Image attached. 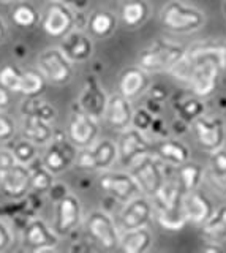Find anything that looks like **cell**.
Here are the masks:
<instances>
[{"label": "cell", "instance_id": "obj_45", "mask_svg": "<svg viewBox=\"0 0 226 253\" xmlns=\"http://www.w3.org/2000/svg\"><path fill=\"white\" fill-rule=\"evenodd\" d=\"M149 93H151V100L157 101V103L165 101L166 97H168L166 89H165L163 85H160V84H153V85L151 87V89H149Z\"/></svg>", "mask_w": 226, "mask_h": 253}, {"label": "cell", "instance_id": "obj_18", "mask_svg": "<svg viewBox=\"0 0 226 253\" xmlns=\"http://www.w3.org/2000/svg\"><path fill=\"white\" fill-rule=\"evenodd\" d=\"M60 51L64 52L68 60L73 63L87 62L93 54V42L82 29L70 30L65 37H62Z\"/></svg>", "mask_w": 226, "mask_h": 253}, {"label": "cell", "instance_id": "obj_10", "mask_svg": "<svg viewBox=\"0 0 226 253\" xmlns=\"http://www.w3.org/2000/svg\"><path fill=\"white\" fill-rule=\"evenodd\" d=\"M75 21L76 13L72 10V6L62 0H52L40 16L43 32L52 38L65 37L70 30L75 29Z\"/></svg>", "mask_w": 226, "mask_h": 253}, {"label": "cell", "instance_id": "obj_29", "mask_svg": "<svg viewBox=\"0 0 226 253\" xmlns=\"http://www.w3.org/2000/svg\"><path fill=\"white\" fill-rule=\"evenodd\" d=\"M117 27V18L111 11L98 10L93 11L87 19V29L92 37L108 38Z\"/></svg>", "mask_w": 226, "mask_h": 253}, {"label": "cell", "instance_id": "obj_6", "mask_svg": "<svg viewBox=\"0 0 226 253\" xmlns=\"http://www.w3.org/2000/svg\"><path fill=\"white\" fill-rule=\"evenodd\" d=\"M115 144H117V162L128 169L143 157L152 154V141L147 139L144 131L135 128V126L122 130Z\"/></svg>", "mask_w": 226, "mask_h": 253}, {"label": "cell", "instance_id": "obj_35", "mask_svg": "<svg viewBox=\"0 0 226 253\" xmlns=\"http://www.w3.org/2000/svg\"><path fill=\"white\" fill-rule=\"evenodd\" d=\"M46 85V79L43 78V75L40 71H22V81H21V87H19V93L24 95L27 98H34L38 97Z\"/></svg>", "mask_w": 226, "mask_h": 253}, {"label": "cell", "instance_id": "obj_43", "mask_svg": "<svg viewBox=\"0 0 226 253\" xmlns=\"http://www.w3.org/2000/svg\"><path fill=\"white\" fill-rule=\"evenodd\" d=\"M14 163H18V162L14 160L11 150L6 149V147L0 149V176H2V172H5L8 168H11Z\"/></svg>", "mask_w": 226, "mask_h": 253}, {"label": "cell", "instance_id": "obj_36", "mask_svg": "<svg viewBox=\"0 0 226 253\" xmlns=\"http://www.w3.org/2000/svg\"><path fill=\"white\" fill-rule=\"evenodd\" d=\"M37 149H38V146H35L34 142H30L24 136H21L19 139H11L10 150L13 152L14 160H16L18 163H22V165L32 163L38 157Z\"/></svg>", "mask_w": 226, "mask_h": 253}, {"label": "cell", "instance_id": "obj_8", "mask_svg": "<svg viewBox=\"0 0 226 253\" xmlns=\"http://www.w3.org/2000/svg\"><path fill=\"white\" fill-rule=\"evenodd\" d=\"M38 71L51 84L64 85L68 84L73 78V62L60 51V47H48L41 51L37 59Z\"/></svg>", "mask_w": 226, "mask_h": 253}, {"label": "cell", "instance_id": "obj_7", "mask_svg": "<svg viewBox=\"0 0 226 253\" xmlns=\"http://www.w3.org/2000/svg\"><path fill=\"white\" fill-rule=\"evenodd\" d=\"M128 171L136 179L139 188H141V193L149 198H153L158 193V190L166 179L165 163L153 154H147L146 157H143Z\"/></svg>", "mask_w": 226, "mask_h": 253}, {"label": "cell", "instance_id": "obj_37", "mask_svg": "<svg viewBox=\"0 0 226 253\" xmlns=\"http://www.w3.org/2000/svg\"><path fill=\"white\" fill-rule=\"evenodd\" d=\"M22 81V71L14 67V65H5L0 70V84H2L5 89H8L10 92L19 93V87Z\"/></svg>", "mask_w": 226, "mask_h": 253}, {"label": "cell", "instance_id": "obj_41", "mask_svg": "<svg viewBox=\"0 0 226 253\" xmlns=\"http://www.w3.org/2000/svg\"><path fill=\"white\" fill-rule=\"evenodd\" d=\"M16 134V126L10 116L0 111V141H11Z\"/></svg>", "mask_w": 226, "mask_h": 253}, {"label": "cell", "instance_id": "obj_24", "mask_svg": "<svg viewBox=\"0 0 226 253\" xmlns=\"http://www.w3.org/2000/svg\"><path fill=\"white\" fill-rule=\"evenodd\" d=\"M153 242L152 231L147 226L128 229V231L120 233L119 249L125 253H144L151 250Z\"/></svg>", "mask_w": 226, "mask_h": 253}, {"label": "cell", "instance_id": "obj_15", "mask_svg": "<svg viewBox=\"0 0 226 253\" xmlns=\"http://www.w3.org/2000/svg\"><path fill=\"white\" fill-rule=\"evenodd\" d=\"M98 119L89 116L87 113L77 106L72 113L68 122V130H67V136L68 139L73 142V144L81 149V147H89L98 138Z\"/></svg>", "mask_w": 226, "mask_h": 253}, {"label": "cell", "instance_id": "obj_46", "mask_svg": "<svg viewBox=\"0 0 226 253\" xmlns=\"http://www.w3.org/2000/svg\"><path fill=\"white\" fill-rule=\"evenodd\" d=\"M209 180L210 184L214 185V188L217 190L218 193H222L226 196V174L225 176H210L209 174Z\"/></svg>", "mask_w": 226, "mask_h": 253}, {"label": "cell", "instance_id": "obj_42", "mask_svg": "<svg viewBox=\"0 0 226 253\" xmlns=\"http://www.w3.org/2000/svg\"><path fill=\"white\" fill-rule=\"evenodd\" d=\"M13 229L11 226L0 218V252H6L13 245Z\"/></svg>", "mask_w": 226, "mask_h": 253}, {"label": "cell", "instance_id": "obj_5", "mask_svg": "<svg viewBox=\"0 0 226 253\" xmlns=\"http://www.w3.org/2000/svg\"><path fill=\"white\" fill-rule=\"evenodd\" d=\"M76 152L77 147L68 139L67 134L62 130H54L52 139L44 146L41 162L56 176L75 165Z\"/></svg>", "mask_w": 226, "mask_h": 253}, {"label": "cell", "instance_id": "obj_47", "mask_svg": "<svg viewBox=\"0 0 226 253\" xmlns=\"http://www.w3.org/2000/svg\"><path fill=\"white\" fill-rule=\"evenodd\" d=\"M10 103H11V92L0 84V111L8 108Z\"/></svg>", "mask_w": 226, "mask_h": 253}, {"label": "cell", "instance_id": "obj_19", "mask_svg": "<svg viewBox=\"0 0 226 253\" xmlns=\"http://www.w3.org/2000/svg\"><path fill=\"white\" fill-rule=\"evenodd\" d=\"M133 106H131V100L125 98L120 92L113 93L108 97L106 109H105V119L108 125L113 130L122 131L131 126L133 121Z\"/></svg>", "mask_w": 226, "mask_h": 253}, {"label": "cell", "instance_id": "obj_31", "mask_svg": "<svg viewBox=\"0 0 226 253\" xmlns=\"http://www.w3.org/2000/svg\"><path fill=\"white\" fill-rule=\"evenodd\" d=\"M174 109L181 121H184L187 125H191L198 117L204 116L206 105L201 100V97L194 95V97H187L174 105Z\"/></svg>", "mask_w": 226, "mask_h": 253}, {"label": "cell", "instance_id": "obj_21", "mask_svg": "<svg viewBox=\"0 0 226 253\" xmlns=\"http://www.w3.org/2000/svg\"><path fill=\"white\" fill-rule=\"evenodd\" d=\"M152 154L166 166H179L190 160V149L181 139L158 138L152 142Z\"/></svg>", "mask_w": 226, "mask_h": 253}, {"label": "cell", "instance_id": "obj_44", "mask_svg": "<svg viewBox=\"0 0 226 253\" xmlns=\"http://www.w3.org/2000/svg\"><path fill=\"white\" fill-rule=\"evenodd\" d=\"M67 193H68V187L64 185V184H60V182H54V184L51 185V188H49V192H48V195L52 198L54 203H56L57 200H60V198L64 195H67Z\"/></svg>", "mask_w": 226, "mask_h": 253}, {"label": "cell", "instance_id": "obj_2", "mask_svg": "<svg viewBox=\"0 0 226 253\" xmlns=\"http://www.w3.org/2000/svg\"><path fill=\"white\" fill-rule=\"evenodd\" d=\"M163 27L176 34H190L199 30L206 22V16L201 10L190 6L181 0H169L160 13Z\"/></svg>", "mask_w": 226, "mask_h": 253}, {"label": "cell", "instance_id": "obj_17", "mask_svg": "<svg viewBox=\"0 0 226 253\" xmlns=\"http://www.w3.org/2000/svg\"><path fill=\"white\" fill-rule=\"evenodd\" d=\"M108 95L95 76H87L82 85V92L77 98V106L89 116L100 119L105 116Z\"/></svg>", "mask_w": 226, "mask_h": 253}, {"label": "cell", "instance_id": "obj_13", "mask_svg": "<svg viewBox=\"0 0 226 253\" xmlns=\"http://www.w3.org/2000/svg\"><path fill=\"white\" fill-rule=\"evenodd\" d=\"M191 130L198 146L209 154L225 146L226 124L222 117H212L204 114L191 124Z\"/></svg>", "mask_w": 226, "mask_h": 253}, {"label": "cell", "instance_id": "obj_16", "mask_svg": "<svg viewBox=\"0 0 226 253\" xmlns=\"http://www.w3.org/2000/svg\"><path fill=\"white\" fill-rule=\"evenodd\" d=\"M0 192L13 201L24 200L30 192V171L27 165L14 163L0 176Z\"/></svg>", "mask_w": 226, "mask_h": 253}, {"label": "cell", "instance_id": "obj_38", "mask_svg": "<svg viewBox=\"0 0 226 253\" xmlns=\"http://www.w3.org/2000/svg\"><path fill=\"white\" fill-rule=\"evenodd\" d=\"M209 174L210 176H225L226 174V149L220 147L210 152L209 157Z\"/></svg>", "mask_w": 226, "mask_h": 253}, {"label": "cell", "instance_id": "obj_22", "mask_svg": "<svg viewBox=\"0 0 226 253\" xmlns=\"http://www.w3.org/2000/svg\"><path fill=\"white\" fill-rule=\"evenodd\" d=\"M149 73L139 65L128 67L122 71L119 79V92L128 100L139 98L149 89Z\"/></svg>", "mask_w": 226, "mask_h": 253}, {"label": "cell", "instance_id": "obj_50", "mask_svg": "<svg viewBox=\"0 0 226 253\" xmlns=\"http://www.w3.org/2000/svg\"><path fill=\"white\" fill-rule=\"evenodd\" d=\"M225 11H226V0H225Z\"/></svg>", "mask_w": 226, "mask_h": 253}, {"label": "cell", "instance_id": "obj_34", "mask_svg": "<svg viewBox=\"0 0 226 253\" xmlns=\"http://www.w3.org/2000/svg\"><path fill=\"white\" fill-rule=\"evenodd\" d=\"M22 114L40 117L43 121L52 124L57 117V109L54 108L51 103L40 100L38 97H34V98H27V101H24V105H22Z\"/></svg>", "mask_w": 226, "mask_h": 253}, {"label": "cell", "instance_id": "obj_9", "mask_svg": "<svg viewBox=\"0 0 226 253\" xmlns=\"http://www.w3.org/2000/svg\"><path fill=\"white\" fill-rule=\"evenodd\" d=\"M98 187L103 193L122 204L141 193V188L130 171H101L98 176Z\"/></svg>", "mask_w": 226, "mask_h": 253}, {"label": "cell", "instance_id": "obj_4", "mask_svg": "<svg viewBox=\"0 0 226 253\" xmlns=\"http://www.w3.org/2000/svg\"><path fill=\"white\" fill-rule=\"evenodd\" d=\"M185 52V47L181 44L166 42V40H157L139 54L138 65L144 68L147 73L169 71L184 57Z\"/></svg>", "mask_w": 226, "mask_h": 253}, {"label": "cell", "instance_id": "obj_14", "mask_svg": "<svg viewBox=\"0 0 226 253\" xmlns=\"http://www.w3.org/2000/svg\"><path fill=\"white\" fill-rule=\"evenodd\" d=\"M22 231V244L34 253L54 252L57 249L59 236L41 218H29Z\"/></svg>", "mask_w": 226, "mask_h": 253}, {"label": "cell", "instance_id": "obj_30", "mask_svg": "<svg viewBox=\"0 0 226 253\" xmlns=\"http://www.w3.org/2000/svg\"><path fill=\"white\" fill-rule=\"evenodd\" d=\"M202 234L209 237V241H226V204L217 208L209 220L202 223Z\"/></svg>", "mask_w": 226, "mask_h": 253}, {"label": "cell", "instance_id": "obj_20", "mask_svg": "<svg viewBox=\"0 0 226 253\" xmlns=\"http://www.w3.org/2000/svg\"><path fill=\"white\" fill-rule=\"evenodd\" d=\"M182 208H184L185 217L188 220V223H194V225H202L204 221L209 220V217L212 215L215 211L212 201L209 200V196L199 192L198 188L184 193Z\"/></svg>", "mask_w": 226, "mask_h": 253}, {"label": "cell", "instance_id": "obj_12", "mask_svg": "<svg viewBox=\"0 0 226 253\" xmlns=\"http://www.w3.org/2000/svg\"><path fill=\"white\" fill-rule=\"evenodd\" d=\"M153 215L155 209L152 198L139 193L127 203H123V208L120 209L117 215V226L120 233L141 226H149Z\"/></svg>", "mask_w": 226, "mask_h": 253}, {"label": "cell", "instance_id": "obj_49", "mask_svg": "<svg viewBox=\"0 0 226 253\" xmlns=\"http://www.w3.org/2000/svg\"><path fill=\"white\" fill-rule=\"evenodd\" d=\"M3 34H5V27H3V22L0 21V40L3 38Z\"/></svg>", "mask_w": 226, "mask_h": 253}, {"label": "cell", "instance_id": "obj_23", "mask_svg": "<svg viewBox=\"0 0 226 253\" xmlns=\"http://www.w3.org/2000/svg\"><path fill=\"white\" fill-rule=\"evenodd\" d=\"M21 133L26 139L34 142L38 147H44L52 139L54 128L52 124L43 121L40 117L22 114V124H21Z\"/></svg>", "mask_w": 226, "mask_h": 253}, {"label": "cell", "instance_id": "obj_32", "mask_svg": "<svg viewBox=\"0 0 226 253\" xmlns=\"http://www.w3.org/2000/svg\"><path fill=\"white\" fill-rule=\"evenodd\" d=\"M122 21L128 27H136L143 24L149 14V5L146 0H127L122 5Z\"/></svg>", "mask_w": 226, "mask_h": 253}, {"label": "cell", "instance_id": "obj_40", "mask_svg": "<svg viewBox=\"0 0 226 253\" xmlns=\"http://www.w3.org/2000/svg\"><path fill=\"white\" fill-rule=\"evenodd\" d=\"M153 117L155 116L147 108H139V109L133 111V121H131V126H135V128L146 133L147 130H151Z\"/></svg>", "mask_w": 226, "mask_h": 253}, {"label": "cell", "instance_id": "obj_25", "mask_svg": "<svg viewBox=\"0 0 226 253\" xmlns=\"http://www.w3.org/2000/svg\"><path fill=\"white\" fill-rule=\"evenodd\" d=\"M153 209L158 225L163 229H166V231H181L188 223L182 208V198L169 206H161V208H153Z\"/></svg>", "mask_w": 226, "mask_h": 253}, {"label": "cell", "instance_id": "obj_39", "mask_svg": "<svg viewBox=\"0 0 226 253\" xmlns=\"http://www.w3.org/2000/svg\"><path fill=\"white\" fill-rule=\"evenodd\" d=\"M75 165L82 171H98L97 169V162L95 157H93L92 147H81L77 149L76 158H75Z\"/></svg>", "mask_w": 226, "mask_h": 253}, {"label": "cell", "instance_id": "obj_1", "mask_svg": "<svg viewBox=\"0 0 226 253\" xmlns=\"http://www.w3.org/2000/svg\"><path fill=\"white\" fill-rule=\"evenodd\" d=\"M226 68V47L220 44L199 46L194 51H187L169 71L190 84L194 95L204 98L212 95L218 78Z\"/></svg>", "mask_w": 226, "mask_h": 253}, {"label": "cell", "instance_id": "obj_27", "mask_svg": "<svg viewBox=\"0 0 226 253\" xmlns=\"http://www.w3.org/2000/svg\"><path fill=\"white\" fill-rule=\"evenodd\" d=\"M92 147L93 157H95L97 162V169L98 171H105V169H111L113 166L117 163V144L113 139H97Z\"/></svg>", "mask_w": 226, "mask_h": 253}, {"label": "cell", "instance_id": "obj_11", "mask_svg": "<svg viewBox=\"0 0 226 253\" xmlns=\"http://www.w3.org/2000/svg\"><path fill=\"white\" fill-rule=\"evenodd\" d=\"M82 206L77 196L68 192L56 201V211H54V220L51 228L59 237L72 234L82 223Z\"/></svg>", "mask_w": 226, "mask_h": 253}, {"label": "cell", "instance_id": "obj_28", "mask_svg": "<svg viewBox=\"0 0 226 253\" xmlns=\"http://www.w3.org/2000/svg\"><path fill=\"white\" fill-rule=\"evenodd\" d=\"M30 171V192L44 195L49 192L51 185L54 184V174L43 165L41 158L37 157L32 163H29Z\"/></svg>", "mask_w": 226, "mask_h": 253}, {"label": "cell", "instance_id": "obj_26", "mask_svg": "<svg viewBox=\"0 0 226 253\" xmlns=\"http://www.w3.org/2000/svg\"><path fill=\"white\" fill-rule=\"evenodd\" d=\"M204 174H206V169L202 168V165H199L198 162H191V160L176 166V171H174V176L177 179V184L181 187L182 193L199 188L202 179H204Z\"/></svg>", "mask_w": 226, "mask_h": 253}, {"label": "cell", "instance_id": "obj_33", "mask_svg": "<svg viewBox=\"0 0 226 253\" xmlns=\"http://www.w3.org/2000/svg\"><path fill=\"white\" fill-rule=\"evenodd\" d=\"M11 19L21 29H32L40 22V14L32 3L19 0V3L11 11Z\"/></svg>", "mask_w": 226, "mask_h": 253}, {"label": "cell", "instance_id": "obj_3", "mask_svg": "<svg viewBox=\"0 0 226 253\" xmlns=\"http://www.w3.org/2000/svg\"><path fill=\"white\" fill-rule=\"evenodd\" d=\"M84 228L89 239L97 244L98 249L106 252L119 249L120 229L117 226V221L106 211L97 209L89 212L84 218Z\"/></svg>", "mask_w": 226, "mask_h": 253}, {"label": "cell", "instance_id": "obj_48", "mask_svg": "<svg viewBox=\"0 0 226 253\" xmlns=\"http://www.w3.org/2000/svg\"><path fill=\"white\" fill-rule=\"evenodd\" d=\"M201 250H202V252H206V253H218V252H223L222 245L218 244V242H215V241H207V242L201 247Z\"/></svg>", "mask_w": 226, "mask_h": 253}]
</instances>
